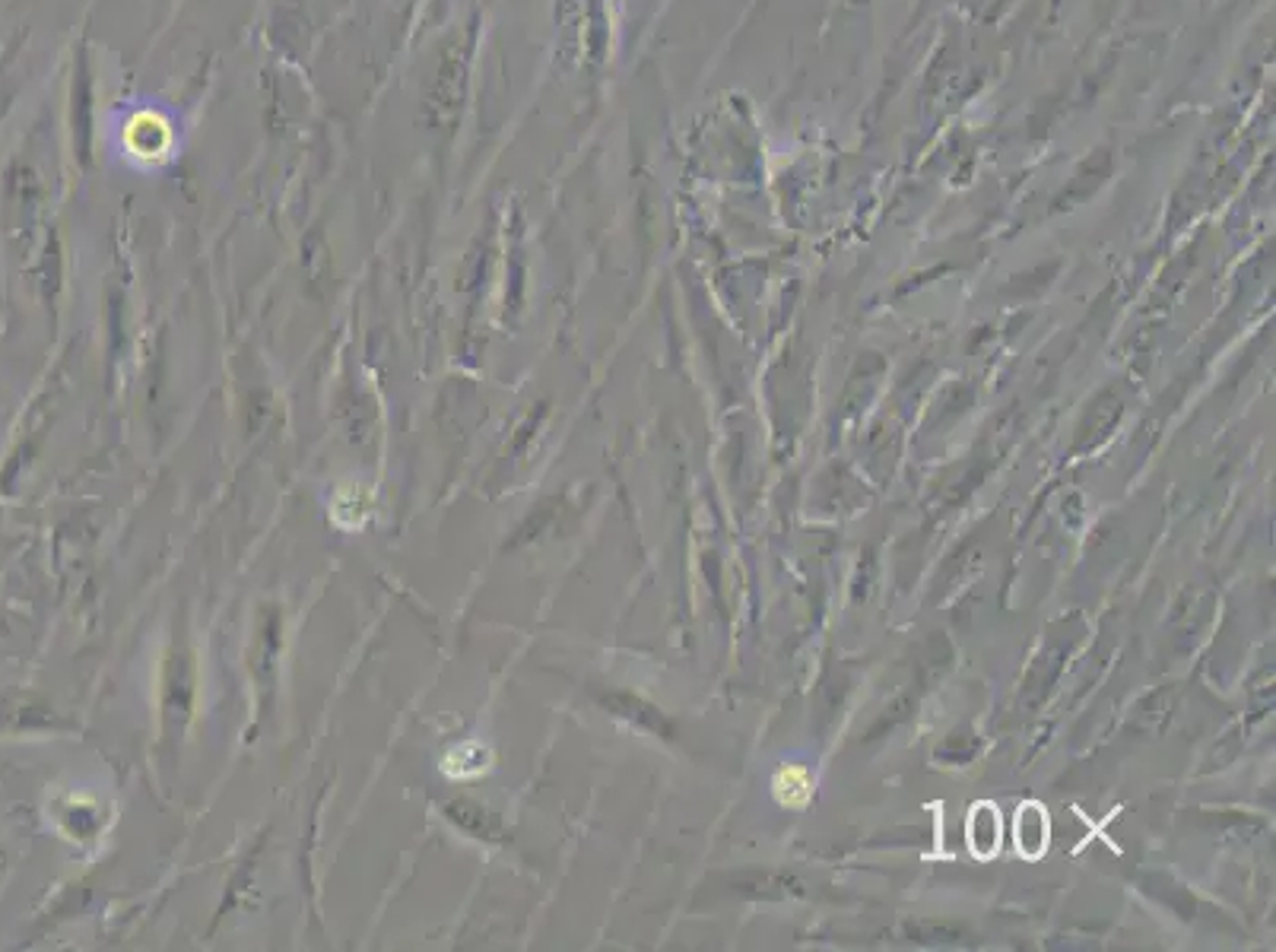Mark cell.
Masks as SVG:
<instances>
[{"label": "cell", "mask_w": 1276, "mask_h": 952, "mask_svg": "<svg viewBox=\"0 0 1276 952\" xmlns=\"http://www.w3.org/2000/svg\"><path fill=\"white\" fill-rule=\"evenodd\" d=\"M1045 835H1048L1045 809L1029 806L1026 816H1019V847H1022V851L1032 847V854H1042V851H1045ZM1032 854H1029V857H1032Z\"/></svg>", "instance_id": "obj_3"}, {"label": "cell", "mask_w": 1276, "mask_h": 952, "mask_svg": "<svg viewBox=\"0 0 1276 952\" xmlns=\"http://www.w3.org/2000/svg\"><path fill=\"white\" fill-rule=\"evenodd\" d=\"M775 797L781 806H803L813 797V778L807 769H797V766H784L775 775Z\"/></svg>", "instance_id": "obj_2"}, {"label": "cell", "mask_w": 1276, "mask_h": 952, "mask_svg": "<svg viewBox=\"0 0 1276 952\" xmlns=\"http://www.w3.org/2000/svg\"><path fill=\"white\" fill-rule=\"evenodd\" d=\"M969 844L978 857H990L1001 844V820H998V809L981 803L975 809V816L969 820Z\"/></svg>", "instance_id": "obj_1"}]
</instances>
